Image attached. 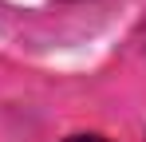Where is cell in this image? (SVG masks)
<instances>
[{
	"label": "cell",
	"instance_id": "obj_1",
	"mask_svg": "<svg viewBox=\"0 0 146 142\" xmlns=\"http://www.w3.org/2000/svg\"><path fill=\"white\" fill-rule=\"evenodd\" d=\"M67 142H103V138H95V134H79V138H67Z\"/></svg>",
	"mask_w": 146,
	"mask_h": 142
}]
</instances>
